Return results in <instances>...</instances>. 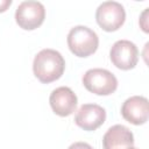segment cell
Returning <instances> with one entry per match:
<instances>
[{"label":"cell","instance_id":"cell-10","mask_svg":"<svg viewBox=\"0 0 149 149\" xmlns=\"http://www.w3.org/2000/svg\"><path fill=\"white\" fill-rule=\"evenodd\" d=\"M134 146L133 133L123 125H114L102 137L104 149H127Z\"/></svg>","mask_w":149,"mask_h":149},{"label":"cell","instance_id":"cell-7","mask_svg":"<svg viewBox=\"0 0 149 149\" xmlns=\"http://www.w3.org/2000/svg\"><path fill=\"white\" fill-rule=\"evenodd\" d=\"M106 120V111L97 104H84L76 113L74 122L84 130L92 132L99 128Z\"/></svg>","mask_w":149,"mask_h":149},{"label":"cell","instance_id":"cell-4","mask_svg":"<svg viewBox=\"0 0 149 149\" xmlns=\"http://www.w3.org/2000/svg\"><path fill=\"white\" fill-rule=\"evenodd\" d=\"M45 17V8L40 1H22L15 10V21L24 30L38 28Z\"/></svg>","mask_w":149,"mask_h":149},{"label":"cell","instance_id":"cell-12","mask_svg":"<svg viewBox=\"0 0 149 149\" xmlns=\"http://www.w3.org/2000/svg\"><path fill=\"white\" fill-rule=\"evenodd\" d=\"M68 149H93V147H91L86 142H74Z\"/></svg>","mask_w":149,"mask_h":149},{"label":"cell","instance_id":"cell-13","mask_svg":"<svg viewBox=\"0 0 149 149\" xmlns=\"http://www.w3.org/2000/svg\"><path fill=\"white\" fill-rule=\"evenodd\" d=\"M12 5V0H0V13L5 12Z\"/></svg>","mask_w":149,"mask_h":149},{"label":"cell","instance_id":"cell-14","mask_svg":"<svg viewBox=\"0 0 149 149\" xmlns=\"http://www.w3.org/2000/svg\"><path fill=\"white\" fill-rule=\"evenodd\" d=\"M127 149H137V148H134V147H130V148H127Z\"/></svg>","mask_w":149,"mask_h":149},{"label":"cell","instance_id":"cell-8","mask_svg":"<svg viewBox=\"0 0 149 149\" xmlns=\"http://www.w3.org/2000/svg\"><path fill=\"white\" fill-rule=\"evenodd\" d=\"M50 106L52 111L59 116L71 115L77 107V95L68 86H61L55 88L49 98Z\"/></svg>","mask_w":149,"mask_h":149},{"label":"cell","instance_id":"cell-1","mask_svg":"<svg viewBox=\"0 0 149 149\" xmlns=\"http://www.w3.org/2000/svg\"><path fill=\"white\" fill-rule=\"evenodd\" d=\"M65 61L61 52L54 49H43L34 58L33 71L35 77L43 84L52 83L62 77Z\"/></svg>","mask_w":149,"mask_h":149},{"label":"cell","instance_id":"cell-11","mask_svg":"<svg viewBox=\"0 0 149 149\" xmlns=\"http://www.w3.org/2000/svg\"><path fill=\"white\" fill-rule=\"evenodd\" d=\"M148 9L149 8H146L144 10H143V13L141 14V17H140V26H141V28L143 29V31H146V33H148L149 31V29H148V23H147V14H148Z\"/></svg>","mask_w":149,"mask_h":149},{"label":"cell","instance_id":"cell-9","mask_svg":"<svg viewBox=\"0 0 149 149\" xmlns=\"http://www.w3.org/2000/svg\"><path fill=\"white\" fill-rule=\"evenodd\" d=\"M123 119L133 125H143L148 120V99L142 95H133L125 100L121 107Z\"/></svg>","mask_w":149,"mask_h":149},{"label":"cell","instance_id":"cell-3","mask_svg":"<svg viewBox=\"0 0 149 149\" xmlns=\"http://www.w3.org/2000/svg\"><path fill=\"white\" fill-rule=\"evenodd\" d=\"M83 84L87 91L98 95H109L118 87L116 77L106 69H90L83 76Z\"/></svg>","mask_w":149,"mask_h":149},{"label":"cell","instance_id":"cell-5","mask_svg":"<svg viewBox=\"0 0 149 149\" xmlns=\"http://www.w3.org/2000/svg\"><path fill=\"white\" fill-rule=\"evenodd\" d=\"M95 20L105 31H115L125 23L126 12L120 2L105 1L97 8Z\"/></svg>","mask_w":149,"mask_h":149},{"label":"cell","instance_id":"cell-2","mask_svg":"<svg viewBox=\"0 0 149 149\" xmlns=\"http://www.w3.org/2000/svg\"><path fill=\"white\" fill-rule=\"evenodd\" d=\"M68 47L77 57H88L99 45V37L94 30L86 26H76L68 34Z\"/></svg>","mask_w":149,"mask_h":149},{"label":"cell","instance_id":"cell-6","mask_svg":"<svg viewBox=\"0 0 149 149\" xmlns=\"http://www.w3.org/2000/svg\"><path fill=\"white\" fill-rule=\"evenodd\" d=\"M109 58L113 65H115L118 69L130 70L137 64L139 49L128 40H119L112 45L109 50Z\"/></svg>","mask_w":149,"mask_h":149}]
</instances>
